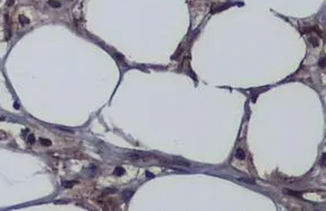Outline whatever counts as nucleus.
Segmentation results:
<instances>
[{"label":"nucleus","mask_w":326,"mask_h":211,"mask_svg":"<svg viewBox=\"0 0 326 211\" xmlns=\"http://www.w3.org/2000/svg\"><path fill=\"white\" fill-rule=\"evenodd\" d=\"M324 61H325V58H323V59H322V60H321V63H319V65H321L322 67H324V66H325V63H324Z\"/></svg>","instance_id":"13"},{"label":"nucleus","mask_w":326,"mask_h":211,"mask_svg":"<svg viewBox=\"0 0 326 211\" xmlns=\"http://www.w3.org/2000/svg\"><path fill=\"white\" fill-rule=\"evenodd\" d=\"M28 142H29V143H34V142H35V136H34L33 134H29V135H28Z\"/></svg>","instance_id":"9"},{"label":"nucleus","mask_w":326,"mask_h":211,"mask_svg":"<svg viewBox=\"0 0 326 211\" xmlns=\"http://www.w3.org/2000/svg\"><path fill=\"white\" fill-rule=\"evenodd\" d=\"M235 156H237L238 159H240V160H243V159L246 158L244 151L242 150V149H238V150H237V152H235Z\"/></svg>","instance_id":"2"},{"label":"nucleus","mask_w":326,"mask_h":211,"mask_svg":"<svg viewBox=\"0 0 326 211\" xmlns=\"http://www.w3.org/2000/svg\"><path fill=\"white\" fill-rule=\"evenodd\" d=\"M73 182H69V181H64L63 183H62V186H64V188H66V189H69V188H72L73 186Z\"/></svg>","instance_id":"5"},{"label":"nucleus","mask_w":326,"mask_h":211,"mask_svg":"<svg viewBox=\"0 0 326 211\" xmlns=\"http://www.w3.org/2000/svg\"><path fill=\"white\" fill-rule=\"evenodd\" d=\"M322 164L325 165V153H323V156H322Z\"/></svg>","instance_id":"12"},{"label":"nucleus","mask_w":326,"mask_h":211,"mask_svg":"<svg viewBox=\"0 0 326 211\" xmlns=\"http://www.w3.org/2000/svg\"><path fill=\"white\" fill-rule=\"evenodd\" d=\"M123 173H124V170L121 167L116 168V170H114V174H117V175H122Z\"/></svg>","instance_id":"4"},{"label":"nucleus","mask_w":326,"mask_h":211,"mask_svg":"<svg viewBox=\"0 0 326 211\" xmlns=\"http://www.w3.org/2000/svg\"><path fill=\"white\" fill-rule=\"evenodd\" d=\"M240 181H243V182H247V183H254V181L251 180V179H247V178H239Z\"/></svg>","instance_id":"7"},{"label":"nucleus","mask_w":326,"mask_h":211,"mask_svg":"<svg viewBox=\"0 0 326 211\" xmlns=\"http://www.w3.org/2000/svg\"><path fill=\"white\" fill-rule=\"evenodd\" d=\"M171 164H175V165H179V167H184V168H189V163L187 161H184V160H179V159H175L173 161H170Z\"/></svg>","instance_id":"1"},{"label":"nucleus","mask_w":326,"mask_h":211,"mask_svg":"<svg viewBox=\"0 0 326 211\" xmlns=\"http://www.w3.org/2000/svg\"><path fill=\"white\" fill-rule=\"evenodd\" d=\"M39 141H40L41 144H43V145H46V146H49V145L52 144L50 140H48V139H40Z\"/></svg>","instance_id":"3"},{"label":"nucleus","mask_w":326,"mask_h":211,"mask_svg":"<svg viewBox=\"0 0 326 211\" xmlns=\"http://www.w3.org/2000/svg\"><path fill=\"white\" fill-rule=\"evenodd\" d=\"M49 5L50 6H54V7H59V3H58V2H53V1H49Z\"/></svg>","instance_id":"11"},{"label":"nucleus","mask_w":326,"mask_h":211,"mask_svg":"<svg viewBox=\"0 0 326 211\" xmlns=\"http://www.w3.org/2000/svg\"><path fill=\"white\" fill-rule=\"evenodd\" d=\"M19 20H20V22H21V24H27V22H28V19L26 18V17H24V16L20 17Z\"/></svg>","instance_id":"10"},{"label":"nucleus","mask_w":326,"mask_h":211,"mask_svg":"<svg viewBox=\"0 0 326 211\" xmlns=\"http://www.w3.org/2000/svg\"><path fill=\"white\" fill-rule=\"evenodd\" d=\"M12 3H14V0H8V2H7V5H9V6H10V5H12Z\"/></svg>","instance_id":"14"},{"label":"nucleus","mask_w":326,"mask_h":211,"mask_svg":"<svg viewBox=\"0 0 326 211\" xmlns=\"http://www.w3.org/2000/svg\"><path fill=\"white\" fill-rule=\"evenodd\" d=\"M131 195H132V191H128V190H127V191L123 192V198H124V199H129Z\"/></svg>","instance_id":"6"},{"label":"nucleus","mask_w":326,"mask_h":211,"mask_svg":"<svg viewBox=\"0 0 326 211\" xmlns=\"http://www.w3.org/2000/svg\"><path fill=\"white\" fill-rule=\"evenodd\" d=\"M309 42L313 44V46H318V42L316 38H313V37H309Z\"/></svg>","instance_id":"8"}]
</instances>
